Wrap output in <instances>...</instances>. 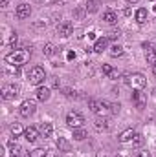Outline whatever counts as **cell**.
<instances>
[{
    "label": "cell",
    "mask_w": 156,
    "mask_h": 157,
    "mask_svg": "<svg viewBox=\"0 0 156 157\" xmlns=\"http://www.w3.org/2000/svg\"><path fill=\"white\" fill-rule=\"evenodd\" d=\"M53 53H55V46H53V44H50V42H48V44H46V46H44V55H46V57H51V55H53Z\"/></svg>",
    "instance_id": "obj_26"
},
{
    "label": "cell",
    "mask_w": 156,
    "mask_h": 157,
    "mask_svg": "<svg viewBox=\"0 0 156 157\" xmlns=\"http://www.w3.org/2000/svg\"><path fill=\"white\" fill-rule=\"evenodd\" d=\"M107 46H109V37H101V39L96 40V44H94V51H96V53H103V51L107 49Z\"/></svg>",
    "instance_id": "obj_12"
},
{
    "label": "cell",
    "mask_w": 156,
    "mask_h": 157,
    "mask_svg": "<svg viewBox=\"0 0 156 157\" xmlns=\"http://www.w3.org/2000/svg\"><path fill=\"white\" fill-rule=\"evenodd\" d=\"M97 157H109V154H107V152H99V154H97Z\"/></svg>",
    "instance_id": "obj_34"
},
{
    "label": "cell",
    "mask_w": 156,
    "mask_h": 157,
    "mask_svg": "<svg viewBox=\"0 0 156 157\" xmlns=\"http://www.w3.org/2000/svg\"><path fill=\"white\" fill-rule=\"evenodd\" d=\"M35 110H37V104H35V101H24L22 104H20V115L22 117H30V115H33L35 113Z\"/></svg>",
    "instance_id": "obj_6"
},
{
    "label": "cell",
    "mask_w": 156,
    "mask_h": 157,
    "mask_svg": "<svg viewBox=\"0 0 156 157\" xmlns=\"http://www.w3.org/2000/svg\"><path fill=\"white\" fill-rule=\"evenodd\" d=\"M30 57H31L30 49H15V51L6 55V62L11 64V66H22L30 60Z\"/></svg>",
    "instance_id": "obj_1"
},
{
    "label": "cell",
    "mask_w": 156,
    "mask_h": 157,
    "mask_svg": "<svg viewBox=\"0 0 156 157\" xmlns=\"http://www.w3.org/2000/svg\"><path fill=\"white\" fill-rule=\"evenodd\" d=\"M35 93H37V99L42 101V102H46V101L50 99V88H42V86H40V88H37Z\"/></svg>",
    "instance_id": "obj_16"
},
{
    "label": "cell",
    "mask_w": 156,
    "mask_h": 157,
    "mask_svg": "<svg viewBox=\"0 0 156 157\" xmlns=\"http://www.w3.org/2000/svg\"><path fill=\"white\" fill-rule=\"evenodd\" d=\"M127 2H129V4H138L140 0H127Z\"/></svg>",
    "instance_id": "obj_35"
},
{
    "label": "cell",
    "mask_w": 156,
    "mask_h": 157,
    "mask_svg": "<svg viewBox=\"0 0 156 157\" xmlns=\"http://www.w3.org/2000/svg\"><path fill=\"white\" fill-rule=\"evenodd\" d=\"M84 137H86V132L83 128H74V139L76 141H83Z\"/></svg>",
    "instance_id": "obj_23"
},
{
    "label": "cell",
    "mask_w": 156,
    "mask_h": 157,
    "mask_svg": "<svg viewBox=\"0 0 156 157\" xmlns=\"http://www.w3.org/2000/svg\"><path fill=\"white\" fill-rule=\"evenodd\" d=\"M7 148H9V152H11L13 155H18V154L22 152V148H20V146H18L13 139H11V141H7Z\"/></svg>",
    "instance_id": "obj_19"
},
{
    "label": "cell",
    "mask_w": 156,
    "mask_h": 157,
    "mask_svg": "<svg viewBox=\"0 0 156 157\" xmlns=\"http://www.w3.org/2000/svg\"><path fill=\"white\" fill-rule=\"evenodd\" d=\"M18 91H20V88H18L17 84H4L0 93H2V99L9 101V99H15V97L18 95Z\"/></svg>",
    "instance_id": "obj_5"
},
{
    "label": "cell",
    "mask_w": 156,
    "mask_h": 157,
    "mask_svg": "<svg viewBox=\"0 0 156 157\" xmlns=\"http://www.w3.org/2000/svg\"><path fill=\"white\" fill-rule=\"evenodd\" d=\"M48 155V152L44 150V148H35L31 154H30V157H46Z\"/></svg>",
    "instance_id": "obj_25"
},
{
    "label": "cell",
    "mask_w": 156,
    "mask_h": 157,
    "mask_svg": "<svg viewBox=\"0 0 156 157\" xmlns=\"http://www.w3.org/2000/svg\"><path fill=\"white\" fill-rule=\"evenodd\" d=\"M154 9H156V7H154Z\"/></svg>",
    "instance_id": "obj_37"
},
{
    "label": "cell",
    "mask_w": 156,
    "mask_h": 157,
    "mask_svg": "<svg viewBox=\"0 0 156 157\" xmlns=\"http://www.w3.org/2000/svg\"><path fill=\"white\" fill-rule=\"evenodd\" d=\"M57 33H59L61 37H70V35L74 33V24H72L70 20H63V22L57 26Z\"/></svg>",
    "instance_id": "obj_8"
},
{
    "label": "cell",
    "mask_w": 156,
    "mask_h": 157,
    "mask_svg": "<svg viewBox=\"0 0 156 157\" xmlns=\"http://www.w3.org/2000/svg\"><path fill=\"white\" fill-rule=\"evenodd\" d=\"M119 35H121V33H119V29H112V31H110L107 37H109V40H116Z\"/></svg>",
    "instance_id": "obj_28"
},
{
    "label": "cell",
    "mask_w": 156,
    "mask_h": 157,
    "mask_svg": "<svg viewBox=\"0 0 156 157\" xmlns=\"http://www.w3.org/2000/svg\"><path fill=\"white\" fill-rule=\"evenodd\" d=\"M83 122H84V119H83V115L77 113V112H70V113L66 115V124L72 126V128H81Z\"/></svg>",
    "instance_id": "obj_7"
},
{
    "label": "cell",
    "mask_w": 156,
    "mask_h": 157,
    "mask_svg": "<svg viewBox=\"0 0 156 157\" xmlns=\"http://www.w3.org/2000/svg\"><path fill=\"white\" fill-rule=\"evenodd\" d=\"M96 130H107L109 128V121L107 119H103V117H99V119H96Z\"/></svg>",
    "instance_id": "obj_20"
},
{
    "label": "cell",
    "mask_w": 156,
    "mask_h": 157,
    "mask_svg": "<svg viewBox=\"0 0 156 157\" xmlns=\"http://www.w3.org/2000/svg\"><path fill=\"white\" fill-rule=\"evenodd\" d=\"M40 133H42L44 139L51 137V133H53V126H51V122H42V126H40Z\"/></svg>",
    "instance_id": "obj_14"
},
{
    "label": "cell",
    "mask_w": 156,
    "mask_h": 157,
    "mask_svg": "<svg viewBox=\"0 0 156 157\" xmlns=\"http://www.w3.org/2000/svg\"><path fill=\"white\" fill-rule=\"evenodd\" d=\"M7 44H9V46L17 44V33H11V35H9V39H7Z\"/></svg>",
    "instance_id": "obj_30"
},
{
    "label": "cell",
    "mask_w": 156,
    "mask_h": 157,
    "mask_svg": "<svg viewBox=\"0 0 156 157\" xmlns=\"http://www.w3.org/2000/svg\"><path fill=\"white\" fill-rule=\"evenodd\" d=\"M136 20H138L140 24H145V22H147V9H145V7H140V9L136 11Z\"/></svg>",
    "instance_id": "obj_18"
},
{
    "label": "cell",
    "mask_w": 156,
    "mask_h": 157,
    "mask_svg": "<svg viewBox=\"0 0 156 157\" xmlns=\"http://www.w3.org/2000/svg\"><path fill=\"white\" fill-rule=\"evenodd\" d=\"M112 70H114V68H112V66H109V64H103V73H105V75H107V77H109V75H110V73H112Z\"/></svg>",
    "instance_id": "obj_29"
},
{
    "label": "cell",
    "mask_w": 156,
    "mask_h": 157,
    "mask_svg": "<svg viewBox=\"0 0 156 157\" xmlns=\"http://www.w3.org/2000/svg\"><path fill=\"white\" fill-rule=\"evenodd\" d=\"M44 78H46V73H44V68H40V66H33V68L30 70V73H28V80H30V84H33V86L42 84Z\"/></svg>",
    "instance_id": "obj_4"
},
{
    "label": "cell",
    "mask_w": 156,
    "mask_h": 157,
    "mask_svg": "<svg viewBox=\"0 0 156 157\" xmlns=\"http://www.w3.org/2000/svg\"><path fill=\"white\" fill-rule=\"evenodd\" d=\"M138 157H151V154H149L147 150H143V152H140V154H138Z\"/></svg>",
    "instance_id": "obj_33"
},
{
    "label": "cell",
    "mask_w": 156,
    "mask_h": 157,
    "mask_svg": "<svg viewBox=\"0 0 156 157\" xmlns=\"http://www.w3.org/2000/svg\"><path fill=\"white\" fill-rule=\"evenodd\" d=\"M15 15H17L20 20H22V18H30V15H31V7H30L28 4H20V6L17 7Z\"/></svg>",
    "instance_id": "obj_10"
},
{
    "label": "cell",
    "mask_w": 156,
    "mask_h": 157,
    "mask_svg": "<svg viewBox=\"0 0 156 157\" xmlns=\"http://www.w3.org/2000/svg\"><path fill=\"white\" fill-rule=\"evenodd\" d=\"M117 157H119V155H117Z\"/></svg>",
    "instance_id": "obj_38"
},
{
    "label": "cell",
    "mask_w": 156,
    "mask_h": 157,
    "mask_svg": "<svg viewBox=\"0 0 156 157\" xmlns=\"http://www.w3.org/2000/svg\"><path fill=\"white\" fill-rule=\"evenodd\" d=\"M147 62L153 66L156 64V49H153V48H147Z\"/></svg>",
    "instance_id": "obj_22"
},
{
    "label": "cell",
    "mask_w": 156,
    "mask_h": 157,
    "mask_svg": "<svg viewBox=\"0 0 156 157\" xmlns=\"http://www.w3.org/2000/svg\"><path fill=\"white\" fill-rule=\"evenodd\" d=\"M153 73H154V75H156V64H154V66H153Z\"/></svg>",
    "instance_id": "obj_36"
},
{
    "label": "cell",
    "mask_w": 156,
    "mask_h": 157,
    "mask_svg": "<svg viewBox=\"0 0 156 157\" xmlns=\"http://www.w3.org/2000/svg\"><path fill=\"white\" fill-rule=\"evenodd\" d=\"M117 17L114 11H105L103 13V22H107V24H116Z\"/></svg>",
    "instance_id": "obj_17"
},
{
    "label": "cell",
    "mask_w": 156,
    "mask_h": 157,
    "mask_svg": "<svg viewBox=\"0 0 156 157\" xmlns=\"http://www.w3.org/2000/svg\"><path fill=\"white\" fill-rule=\"evenodd\" d=\"M136 137V133H134V130L130 128V130H125V132H121V135L117 137L119 139V143H129V141H132Z\"/></svg>",
    "instance_id": "obj_13"
},
{
    "label": "cell",
    "mask_w": 156,
    "mask_h": 157,
    "mask_svg": "<svg viewBox=\"0 0 156 157\" xmlns=\"http://www.w3.org/2000/svg\"><path fill=\"white\" fill-rule=\"evenodd\" d=\"M142 143H143V137H142V135H138V133H136V137H134V146H140V144H142Z\"/></svg>",
    "instance_id": "obj_31"
},
{
    "label": "cell",
    "mask_w": 156,
    "mask_h": 157,
    "mask_svg": "<svg viewBox=\"0 0 156 157\" xmlns=\"http://www.w3.org/2000/svg\"><path fill=\"white\" fill-rule=\"evenodd\" d=\"M57 148H59V152H70V150H72V144H70L64 137H59V139H57Z\"/></svg>",
    "instance_id": "obj_15"
},
{
    "label": "cell",
    "mask_w": 156,
    "mask_h": 157,
    "mask_svg": "<svg viewBox=\"0 0 156 157\" xmlns=\"http://www.w3.org/2000/svg\"><path fill=\"white\" fill-rule=\"evenodd\" d=\"M132 101H134V104L142 110V108H145V104H147V93H143L142 90H136V93L132 95Z\"/></svg>",
    "instance_id": "obj_9"
},
{
    "label": "cell",
    "mask_w": 156,
    "mask_h": 157,
    "mask_svg": "<svg viewBox=\"0 0 156 157\" xmlns=\"http://www.w3.org/2000/svg\"><path fill=\"white\" fill-rule=\"evenodd\" d=\"M109 53H110L112 57H119V55H123V48L116 44V46H112V48H110V51H109Z\"/></svg>",
    "instance_id": "obj_24"
},
{
    "label": "cell",
    "mask_w": 156,
    "mask_h": 157,
    "mask_svg": "<svg viewBox=\"0 0 156 157\" xmlns=\"http://www.w3.org/2000/svg\"><path fill=\"white\" fill-rule=\"evenodd\" d=\"M117 77H119V71H117V70H112V73L109 75V78H112V80H114V78H117Z\"/></svg>",
    "instance_id": "obj_32"
},
{
    "label": "cell",
    "mask_w": 156,
    "mask_h": 157,
    "mask_svg": "<svg viewBox=\"0 0 156 157\" xmlns=\"http://www.w3.org/2000/svg\"><path fill=\"white\" fill-rule=\"evenodd\" d=\"M125 82H127V86L132 88V90H143L145 84H147V80H145V77H143L142 73H130V75H127Z\"/></svg>",
    "instance_id": "obj_3"
},
{
    "label": "cell",
    "mask_w": 156,
    "mask_h": 157,
    "mask_svg": "<svg viewBox=\"0 0 156 157\" xmlns=\"http://www.w3.org/2000/svg\"><path fill=\"white\" fill-rule=\"evenodd\" d=\"M24 137H26L28 143H35V141L39 139V130H37L35 126H30V128L24 130Z\"/></svg>",
    "instance_id": "obj_11"
},
{
    "label": "cell",
    "mask_w": 156,
    "mask_h": 157,
    "mask_svg": "<svg viewBox=\"0 0 156 157\" xmlns=\"http://www.w3.org/2000/svg\"><path fill=\"white\" fill-rule=\"evenodd\" d=\"M88 106L96 115H101V117H105V115H109L112 112V104L107 102V101H90Z\"/></svg>",
    "instance_id": "obj_2"
},
{
    "label": "cell",
    "mask_w": 156,
    "mask_h": 157,
    "mask_svg": "<svg viewBox=\"0 0 156 157\" xmlns=\"http://www.w3.org/2000/svg\"><path fill=\"white\" fill-rule=\"evenodd\" d=\"M11 133H13L15 137H18V135H22V133H24V128L20 126V122H15V124H11Z\"/></svg>",
    "instance_id": "obj_21"
},
{
    "label": "cell",
    "mask_w": 156,
    "mask_h": 157,
    "mask_svg": "<svg viewBox=\"0 0 156 157\" xmlns=\"http://www.w3.org/2000/svg\"><path fill=\"white\" fill-rule=\"evenodd\" d=\"M86 11H90V13L97 11V4H96V0H88V2H86Z\"/></svg>",
    "instance_id": "obj_27"
}]
</instances>
